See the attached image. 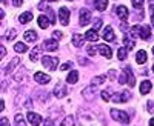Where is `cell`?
<instances>
[{"mask_svg":"<svg viewBox=\"0 0 154 126\" xmlns=\"http://www.w3.org/2000/svg\"><path fill=\"white\" fill-rule=\"evenodd\" d=\"M83 97L86 98V100H93L94 97H96V88L94 86H89V88H85L83 89Z\"/></svg>","mask_w":154,"mask_h":126,"instance_id":"4fadbf2b","label":"cell"},{"mask_svg":"<svg viewBox=\"0 0 154 126\" xmlns=\"http://www.w3.org/2000/svg\"><path fill=\"white\" fill-rule=\"evenodd\" d=\"M77 80H79V72H77V71H71L68 74V77H66V82L69 85H74V83H77Z\"/></svg>","mask_w":154,"mask_h":126,"instance_id":"ac0fdd59","label":"cell"},{"mask_svg":"<svg viewBox=\"0 0 154 126\" xmlns=\"http://www.w3.org/2000/svg\"><path fill=\"white\" fill-rule=\"evenodd\" d=\"M136 60H137L139 65H143V63L146 62V52L143 51V49H140V51L136 54Z\"/></svg>","mask_w":154,"mask_h":126,"instance_id":"7402d4cb","label":"cell"},{"mask_svg":"<svg viewBox=\"0 0 154 126\" xmlns=\"http://www.w3.org/2000/svg\"><path fill=\"white\" fill-rule=\"evenodd\" d=\"M34 79H35L37 83H40V85H46V83L51 82V77H49L48 74H43V72H35Z\"/></svg>","mask_w":154,"mask_h":126,"instance_id":"30bf717a","label":"cell"},{"mask_svg":"<svg viewBox=\"0 0 154 126\" xmlns=\"http://www.w3.org/2000/svg\"><path fill=\"white\" fill-rule=\"evenodd\" d=\"M25 40H26V42H35L37 40V32L35 31H26V32H25Z\"/></svg>","mask_w":154,"mask_h":126,"instance_id":"cb8c5ba5","label":"cell"},{"mask_svg":"<svg viewBox=\"0 0 154 126\" xmlns=\"http://www.w3.org/2000/svg\"><path fill=\"white\" fill-rule=\"evenodd\" d=\"M14 49H16L17 52H26L28 51V48H26V45H25V43H16L14 45Z\"/></svg>","mask_w":154,"mask_h":126,"instance_id":"4dcf8cb0","label":"cell"},{"mask_svg":"<svg viewBox=\"0 0 154 126\" xmlns=\"http://www.w3.org/2000/svg\"><path fill=\"white\" fill-rule=\"evenodd\" d=\"M32 20V14L29 11H26V12H23V14H20L19 16V22L20 23H28V22H31Z\"/></svg>","mask_w":154,"mask_h":126,"instance_id":"ffe728a7","label":"cell"},{"mask_svg":"<svg viewBox=\"0 0 154 126\" xmlns=\"http://www.w3.org/2000/svg\"><path fill=\"white\" fill-rule=\"evenodd\" d=\"M108 74H109V75H111V79H112V80H114V79H116V75H117V72H116V71H112V69H111V71H109V72H108Z\"/></svg>","mask_w":154,"mask_h":126,"instance_id":"c3c4849f","label":"cell"},{"mask_svg":"<svg viewBox=\"0 0 154 126\" xmlns=\"http://www.w3.org/2000/svg\"><path fill=\"white\" fill-rule=\"evenodd\" d=\"M152 109H154V105L149 102V103H148V111H152Z\"/></svg>","mask_w":154,"mask_h":126,"instance_id":"f907efd6","label":"cell"},{"mask_svg":"<svg viewBox=\"0 0 154 126\" xmlns=\"http://www.w3.org/2000/svg\"><path fill=\"white\" fill-rule=\"evenodd\" d=\"M48 2H57V0H48Z\"/></svg>","mask_w":154,"mask_h":126,"instance_id":"f5cc1de1","label":"cell"},{"mask_svg":"<svg viewBox=\"0 0 154 126\" xmlns=\"http://www.w3.org/2000/svg\"><path fill=\"white\" fill-rule=\"evenodd\" d=\"M29 57H31V62H37L38 57H40V46H34Z\"/></svg>","mask_w":154,"mask_h":126,"instance_id":"d4e9b609","label":"cell"},{"mask_svg":"<svg viewBox=\"0 0 154 126\" xmlns=\"http://www.w3.org/2000/svg\"><path fill=\"white\" fill-rule=\"evenodd\" d=\"M149 91H151V82L149 80L142 82V85H140V94H148Z\"/></svg>","mask_w":154,"mask_h":126,"instance_id":"603a6c76","label":"cell"},{"mask_svg":"<svg viewBox=\"0 0 154 126\" xmlns=\"http://www.w3.org/2000/svg\"><path fill=\"white\" fill-rule=\"evenodd\" d=\"M102 98H103L105 102H109V98H111V92H109V91H102Z\"/></svg>","mask_w":154,"mask_h":126,"instance_id":"8d00e7d4","label":"cell"},{"mask_svg":"<svg viewBox=\"0 0 154 126\" xmlns=\"http://www.w3.org/2000/svg\"><path fill=\"white\" fill-rule=\"evenodd\" d=\"M77 120H79L80 126H105L103 118L89 109H80L77 114Z\"/></svg>","mask_w":154,"mask_h":126,"instance_id":"6da1fadb","label":"cell"},{"mask_svg":"<svg viewBox=\"0 0 154 126\" xmlns=\"http://www.w3.org/2000/svg\"><path fill=\"white\" fill-rule=\"evenodd\" d=\"M16 35H17V31H16V29H8L3 37H5V40H14Z\"/></svg>","mask_w":154,"mask_h":126,"instance_id":"83f0119b","label":"cell"},{"mask_svg":"<svg viewBox=\"0 0 154 126\" xmlns=\"http://www.w3.org/2000/svg\"><path fill=\"white\" fill-rule=\"evenodd\" d=\"M151 35V28L149 26H142L140 28V39L142 40H148Z\"/></svg>","mask_w":154,"mask_h":126,"instance_id":"e0dca14e","label":"cell"},{"mask_svg":"<svg viewBox=\"0 0 154 126\" xmlns=\"http://www.w3.org/2000/svg\"><path fill=\"white\" fill-rule=\"evenodd\" d=\"M149 126H154V118H151V120H149Z\"/></svg>","mask_w":154,"mask_h":126,"instance_id":"816d5d0a","label":"cell"},{"mask_svg":"<svg viewBox=\"0 0 154 126\" xmlns=\"http://www.w3.org/2000/svg\"><path fill=\"white\" fill-rule=\"evenodd\" d=\"M152 54H154V46H152Z\"/></svg>","mask_w":154,"mask_h":126,"instance_id":"11a10c76","label":"cell"},{"mask_svg":"<svg viewBox=\"0 0 154 126\" xmlns=\"http://www.w3.org/2000/svg\"><path fill=\"white\" fill-rule=\"evenodd\" d=\"M14 120H16V126H26V123H25V120H23V116H22V114H16Z\"/></svg>","mask_w":154,"mask_h":126,"instance_id":"1f68e13d","label":"cell"},{"mask_svg":"<svg viewBox=\"0 0 154 126\" xmlns=\"http://www.w3.org/2000/svg\"><path fill=\"white\" fill-rule=\"evenodd\" d=\"M5 2H6V0H2V3H5Z\"/></svg>","mask_w":154,"mask_h":126,"instance_id":"db71d44e","label":"cell"},{"mask_svg":"<svg viewBox=\"0 0 154 126\" xmlns=\"http://www.w3.org/2000/svg\"><path fill=\"white\" fill-rule=\"evenodd\" d=\"M123 42H125V46H126V49H131V48L134 46V42H131L130 39H126V37H125V40H123Z\"/></svg>","mask_w":154,"mask_h":126,"instance_id":"ab89813d","label":"cell"},{"mask_svg":"<svg viewBox=\"0 0 154 126\" xmlns=\"http://www.w3.org/2000/svg\"><path fill=\"white\" fill-rule=\"evenodd\" d=\"M152 71H154V65H152Z\"/></svg>","mask_w":154,"mask_h":126,"instance_id":"9f6ffc18","label":"cell"},{"mask_svg":"<svg viewBox=\"0 0 154 126\" xmlns=\"http://www.w3.org/2000/svg\"><path fill=\"white\" fill-rule=\"evenodd\" d=\"M26 117H28V122L31 123V126H38V124H40V122H42L40 114H35V112H28Z\"/></svg>","mask_w":154,"mask_h":126,"instance_id":"9c48e42d","label":"cell"},{"mask_svg":"<svg viewBox=\"0 0 154 126\" xmlns=\"http://www.w3.org/2000/svg\"><path fill=\"white\" fill-rule=\"evenodd\" d=\"M85 39L89 40V42H96L97 40V31L96 29H89L85 32Z\"/></svg>","mask_w":154,"mask_h":126,"instance_id":"44dd1931","label":"cell"},{"mask_svg":"<svg viewBox=\"0 0 154 126\" xmlns=\"http://www.w3.org/2000/svg\"><path fill=\"white\" fill-rule=\"evenodd\" d=\"M72 43H74V46L80 48V46L83 45V35H80V34H74V35H72Z\"/></svg>","mask_w":154,"mask_h":126,"instance_id":"484cf974","label":"cell"},{"mask_svg":"<svg viewBox=\"0 0 154 126\" xmlns=\"http://www.w3.org/2000/svg\"><path fill=\"white\" fill-rule=\"evenodd\" d=\"M100 26H102V19H97V20H96V23H94V28H93V29L99 31V29H100Z\"/></svg>","mask_w":154,"mask_h":126,"instance_id":"60d3db41","label":"cell"},{"mask_svg":"<svg viewBox=\"0 0 154 126\" xmlns=\"http://www.w3.org/2000/svg\"><path fill=\"white\" fill-rule=\"evenodd\" d=\"M22 2L23 0H12V5L14 6H22Z\"/></svg>","mask_w":154,"mask_h":126,"instance_id":"f6af8a7d","label":"cell"},{"mask_svg":"<svg viewBox=\"0 0 154 126\" xmlns=\"http://www.w3.org/2000/svg\"><path fill=\"white\" fill-rule=\"evenodd\" d=\"M37 23H38V26H40L42 29H46L48 26H49V19L46 17V16H38V20H37Z\"/></svg>","mask_w":154,"mask_h":126,"instance_id":"9a60e30c","label":"cell"},{"mask_svg":"<svg viewBox=\"0 0 154 126\" xmlns=\"http://www.w3.org/2000/svg\"><path fill=\"white\" fill-rule=\"evenodd\" d=\"M102 37H103V40H106V42H116V34H114V31H112L111 26H106L105 28Z\"/></svg>","mask_w":154,"mask_h":126,"instance_id":"8fae6325","label":"cell"},{"mask_svg":"<svg viewBox=\"0 0 154 126\" xmlns=\"http://www.w3.org/2000/svg\"><path fill=\"white\" fill-rule=\"evenodd\" d=\"M59 17H60V23L63 25V26H66V25L69 23V9L62 6L59 9Z\"/></svg>","mask_w":154,"mask_h":126,"instance_id":"8992f818","label":"cell"},{"mask_svg":"<svg viewBox=\"0 0 154 126\" xmlns=\"http://www.w3.org/2000/svg\"><path fill=\"white\" fill-rule=\"evenodd\" d=\"M5 56H6V49H5L3 45H2V46H0V58H3Z\"/></svg>","mask_w":154,"mask_h":126,"instance_id":"ee69618b","label":"cell"},{"mask_svg":"<svg viewBox=\"0 0 154 126\" xmlns=\"http://www.w3.org/2000/svg\"><path fill=\"white\" fill-rule=\"evenodd\" d=\"M0 126H9V122H8V118L2 117V120H0Z\"/></svg>","mask_w":154,"mask_h":126,"instance_id":"7bdbcfd3","label":"cell"},{"mask_svg":"<svg viewBox=\"0 0 154 126\" xmlns=\"http://www.w3.org/2000/svg\"><path fill=\"white\" fill-rule=\"evenodd\" d=\"M57 63H59V58L57 57H43L42 58V65L46 68V69H49V71H54L56 68H57Z\"/></svg>","mask_w":154,"mask_h":126,"instance_id":"277c9868","label":"cell"},{"mask_svg":"<svg viewBox=\"0 0 154 126\" xmlns=\"http://www.w3.org/2000/svg\"><path fill=\"white\" fill-rule=\"evenodd\" d=\"M126 56H128V49H126V48H120L119 51H117V57H119V60H125Z\"/></svg>","mask_w":154,"mask_h":126,"instance_id":"d6a6232c","label":"cell"},{"mask_svg":"<svg viewBox=\"0 0 154 126\" xmlns=\"http://www.w3.org/2000/svg\"><path fill=\"white\" fill-rule=\"evenodd\" d=\"M111 117L114 120L120 122V123H125V124L130 122V117H128L126 112L125 111H119V109H111Z\"/></svg>","mask_w":154,"mask_h":126,"instance_id":"3957f363","label":"cell"},{"mask_svg":"<svg viewBox=\"0 0 154 126\" xmlns=\"http://www.w3.org/2000/svg\"><path fill=\"white\" fill-rule=\"evenodd\" d=\"M96 51H99V48H96V46H88V49H86L88 56H96L97 54Z\"/></svg>","mask_w":154,"mask_h":126,"instance_id":"d590c367","label":"cell"},{"mask_svg":"<svg viewBox=\"0 0 154 126\" xmlns=\"http://www.w3.org/2000/svg\"><path fill=\"white\" fill-rule=\"evenodd\" d=\"M45 126H54V122L51 120V118H48V120L45 122Z\"/></svg>","mask_w":154,"mask_h":126,"instance_id":"7dc6e473","label":"cell"},{"mask_svg":"<svg viewBox=\"0 0 154 126\" xmlns=\"http://www.w3.org/2000/svg\"><path fill=\"white\" fill-rule=\"evenodd\" d=\"M120 29H122V31H128V25L122 22V23H120Z\"/></svg>","mask_w":154,"mask_h":126,"instance_id":"bcb514c9","label":"cell"},{"mask_svg":"<svg viewBox=\"0 0 154 126\" xmlns=\"http://www.w3.org/2000/svg\"><path fill=\"white\" fill-rule=\"evenodd\" d=\"M19 63H20V60H19L17 57H16V58H12V60H11V63L8 65V68L5 69V74H9V72H11L12 69H14V68H16V66L19 65Z\"/></svg>","mask_w":154,"mask_h":126,"instance_id":"4316f807","label":"cell"},{"mask_svg":"<svg viewBox=\"0 0 154 126\" xmlns=\"http://www.w3.org/2000/svg\"><path fill=\"white\" fill-rule=\"evenodd\" d=\"M89 20H91V11L86 9V8H82L80 9V26H86V25L89 23Z\"/></svg>","mask_w":154,"mask_h":126,"instance_id":"5b68a950","label":"cell"},{"mask_svg":"<svg viewBox=\"0 0 154 126\" xmlns=\"http://www.w3.org/2000/svg\"><path fill=\"white\" fill-rule=\"evenodd\" d=\"M130 98H131V94L128 91H123L120 94H114L112 95V100L116 103H126V100H130Z\"/></svg>","mask_w":154,"mask_h":126,"instance_id":"52a82bcc","label":"cell"},{"mask_svg":"<svg viewBox=\"0 0 154 126\" xmlns=\"http://www.w3.org/2000/svg\"><path fill=\"white\" fill-rule=\"evenodd\" d=\"M142 5H143V0H133V6L136 9H140V8H142Z\"/></svg>","mask_w":154,"mask_h":126,"instance_id":"74e56055","label":"cell"},{"mask_svg":"<svg viewBox=\"0 0 154 126\" xmlns=\"http://www.w3.org/2000/svg\"><path fill=\"white\" fill-rule=\"evenodd\" d=\"M116 14H117L122 20H128V14H130V11H128L126 6L120 5V6H117V9H116Z\"/></svg>","mask_w":154,"mask_h":126,"instance_id":"7c38bea8","label":"cell"},{"mask_svg":"<svg viewBox=\"0 0 154 126\" xmlns=\"http://www.w3.org/2000/svg\"><path fill=\"white\" fill-rule=\"evenodd\" d=\"M53 37H54V39H62L63 34H62L60 31H54V32H53Z\"/></svg>","mask_w":154,"mask_h":126,"instance_id":"b9f144b4","label":"cell"},{"mask_svg":"<svg viewBox=\"0 0 154 126\" xmlns=\"http://www.w3.org/2000/svg\"><path fill=\"white\" fill-rule=\"evenodd\" d=\"M149 9L151 12H154V0H149Z\"/></svg>","mask_w":154,"mask_h":126,"instance_id":"681fc988","label":"cell"},{"mask_svg":"<svg viewBox=\"0 0 154 126\" xmlns=\"http://www.w3.org/2000/svg\"><path fill=\"white\" fill-rule=\"evenodd\" d=\"M60 126H74V117H72V116L65 117V120L62 122V124H60Z\"/></svg>","mask_w":154,"mask_h":126,"instance_id":"f546056e","label":"cell"},{"mask_svg":"<svg viewBox=\"0 0 154 126\" xmlns=\"http://www.w3.org/2000/svg\"><path fill=\"white\" fill-rule=\"evenodd\" d=\"M99 48V52L102 54V56H105L106 58H111L112 57V51H111V48L109 46H106V45H100V46H97Z\"/></svg>","mask_w":154,"mask_h":126,"instance_id":"5bb4252c","label":"cell"},{"mask_svg":"<svg viewBox=\"0 0 154 126\" xmlns=\"http://www.w3.org/2000/svg\"><path fill=\"white\" fill-rule=\"evenodd\" d=\"M43 46H45V49H46V51H56V49H57V42L56 40H45V43H43Z\"/></svg>","mask_w":154,"mask_h":126,"instance_id":"2e32d148","label":"cell"},{"mask_svg":"<svg viewBox=\"0 0 154 126\" xmlns=\"http://www.w3.org/2000/svg\"><path fill=\"white\" fill-rule=\"evenodd\" d=\"M140 28H142V26H139V25L133 26V28H131V35H133V37H140Z\"/></svg>","mask_w":154,"mask_h":126,"instance_id":"836d02e7","label":"cell"},{"mask_svg":"<svg viewBox=\"0 0 154 126\" xmlns=\"http://www.w3.org/2000/svg\"><path fill=\"white\" fill-rule=\"evenodd\" d=\"M54 95L57 97V98H63L66 94H68V89H66V86L63 85V83H57V86L54 88Z\"/></svg>","mask_w":154,"mask_h":126,"instance_id":"ba28073f","label":"cell"},{"mask_svg":"<svg viewBox=\"0 0 154 126\" xmlns=\"http://www.w3.org/2000/svg\"><path fill=\"white\" fill-rule=\"evenodd\" d=\"M126 80H128V85H130L131 88L136 85V79H134V75H133V72H131V68L130 66H125L123 68V74L120 75V79H119V83H126Z\"/></svg>","mask_w":154,"mask_h":126,"instance_id":"7a4b0ae2","label":"cell"},{"mask_svg":"<svg viewBox=\"0 0 154 126\" xmlns=\"http://www.w3.org/2000/svg\"><path fill=\"white\" fill-rule=\"evenodd\" d=\"M46 11H48V19H49V22L54 25V23H56V14H54V11L51 9V8H49V9H46Z\"/></svg>","mask_w":154,"mask_h":126,"instance_id":"e575fe53","label":"cell"},{"mask_svg":"<svg viewBox=\"0 0 154 126\" xmlns=\"http://www.w3.org/2000/svg\"><path fill=\"white\" fill-rule=\"evenodd\" d=\"M105 82V75H99V77H94L91 80V86H97V85H102Z\"/></svg>","mask_w":154,"mask_h":126,"instance_id":"f1b7e54d","label":"cell"},{"mask_svg":"<svg viewBox=\"0 0 154 126\" xmlns=\"http://www.w3.org/2000/svg\"><path fill=\"white\" fill-rule=\"evenodd\" d=\"M71 66H72V63L71 62H66V63H63V65L60 66V71H68Z\"/></svg>","mask_w":154,"mask_h":126,"instance_id":"f35d334b","label":"cell"},{"mask_svg":"<svg viewBox=\"0 0 154 126\" xmlns=\"http://www.w3.org/2000/svg\"><path fill=\"white\" fill-rule=\"evenodd\" d=\"M94 6H96V9L97 11H105L106 9V6H108V0H96L94 2Z\"/></svg>","mask_w":154,"mask_h":126,"instance_id":"d6986e66","label":"cell"}]
</instances>
